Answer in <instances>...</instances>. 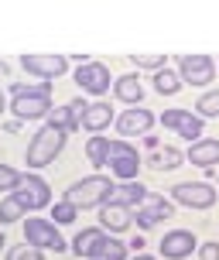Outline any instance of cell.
<instances>
[{"label":"cell","mask_w":219,"mask_h":260,"mask_svg":"<svg viewBox=\"0 0 219 260\" xmlns=\"http://www.w3.org/2000/svg\"><path fill=\"white\" fill-rule=\"evenodd\" d=\"M52 106V82H14L11 86V113L21 120L48 117Z\"/></svg>","instance_id":"cell-1"},{"label":"cell","mask_w":219,"mask_h":260,"mask_svg":"<svg viewBox=\"0 0 219 260\" xmlns=\"http://www.w3.org/2000/svg\"><path fill=\"white\" fill-rule=\"evenodd\" d=\"M65 141H69V134L58 127H48V123H41L35 134H31V141L24 147V165L27 171H38V168H48L55 157L65 151Z\"/></svg>","instance_id":"cell-2"},{"label":"cell","mask_w":219,"mask_h":260,"mask_svg":"<svg viewBox=\"0 0 219 260\" xmlns=\"http://www.w3.org/2000/svg\"><path fill=\"white\" fill-rule=\"evenodd\" d=\"M116 188V182L110 175H86L82 182H72L65 188V202H72L76 209H103L110 202V192Z\"/></svg>","instance_id":"cell-3"},{"label":"cell","mask_w":219,"mask_h":260,"mask_svg":"<svg viewBox=\"0 0 219 260\" xmlns=\"http://www.w3.org/2000/svg\"><path fill=\"white\" fill-rule=\"evenodd\" d=\"M216 58L212 55H178L175 58V72L185 86H192V89H209L212 86V79H216Z\"/></svg>","instance_id":"cell-4"},{"label":"cell","mask_w":219,"mask_h":260,"mask_svg":"<svg viewBox=\"0 0 219 260\" xmlns=\"http://www.w3.org/2000/svg\"><path fill=\"white\" fill-rule=\"evenodd\" d=\"M141 165H144V157L134 144L110 141V161H106V168H110V175H113L116 182H137Z\"/></svg>","instance_id":"cell-5"},{"label":"cell","mask_w":219,"mask_h":260,"mask_svg":"<svg viewBox=\"0 0 219 260\" xmlns=\"http://www.w3.org/2000/svg\"><path fill=\"white\" fill-rule=\"evenodd\" d=\"M24 243L35 250H55V253H62L69 243L62 240V230L55 226L52 219H41V216H31L24 222Z\"/></svg>","instance_id":"cell-6"},{"label":"cell","mask_w":219,"mask_h":260,"mask_svg":"<svg viewBox=\"0 0 219 260\" xmlns=\"http://www.w3.org/2000/svg\"><path fill=\"white\" fill-rule=\"evenodd\" d=\"M21 69H24L27 76H35L38 82H52V79H62L69 72V55L27 52V55H21Z\"/></svg>","instance_id":"cell-7"},{"label":"cell","mask_w":219,"mask_h":260,"mask_svg":"<svg viewBox=\"0 0 219 260\" xmlns=\"http://www.w3.org/2000/svg\"><path fill=\"white\" fill-rule=\"evenodd\" d=\"M76 86L82 92H89V96H103V92L113 89V76H110V65L96 62V58H89V62L76 65Z\"/></svg>","instance_id":"cell-8"},{"label":"cell","mask_w":219,"mask_h":260,"mask_svg":"<svg viewBox=\"0 0 219 260\" xmlns=\"http://www.w3.org/2000/svg\"><path fill=\"white\" fill-rule=\"evenodd\" d=\"M171 202H178L185 209H212L216 206V185L209 182H178L171 188Z\"/></svg>","instance_id":"cell-9"},{"label":"cell","mask_w":219,"mask_h":260,"mask_svg":"<svg viewBox=\"0 0 219 260\" xmlns=\"http://www.w3.org/2000/svg\"><path fill=\"white\" fill-rule=\"evenodd\" d=\"M158 117L147 110V106H130V110H123L120 117H116V134L120 137H147L151 130H154Z\"/></svg>","instance_id":"cell-10"},{"label":"cell","mask_w":219,"mask_h":260,"mask_svg":"<svg viewBox=\"0 0 219 260\" xmlns=\"http://www.w3.org/2000/svg\"><path fill=\"white\" fill-rule=\"evenodd\" d=\"M14 195L24 202L27 212H35V209H52V188H48V182H45L41 175H35V171H27L21 188Z\"/></svg>","instance_id":"cell-11"},{"label":"cell","mask_w":219,"mask_h":260,"mask_svg":"<svg viewBox=\"0 0 219 260\" xmlns=\"http://www.w3.org/2000/svg\"><path fill=\"white\" fill-rule=\"evenodd\" d=\"M161 257L165 260H185L192 257V253H199V240H195L192 230H168L165 236H161Z\"/></svg>","instance_id":"cell-12"},{"label":"cell","mask_w":219,"mask_h":260,"mask_svg":"<svg viewBox=\"0 0 219 260\" xmlns=\"http://www.w3.org/2000/svg\"><path fill=\"white\" fill-rule=\"evenodd\" d=\"M116 123V110L113 103H106V100H96V103L86 106V113H82V130H89V137H103V130Z\"/></svg>","instance_id":"cell-13"},{"label":"cell","mask_w":219,"mask_h":260,"mask_svg":"<svg viewBox=\"0 0 219 260\" xmlns=\"http://www.w3.org/2000/svg\"><path fill=\"white\" fill-rule=\"evenodd\" d=\"M147 185L144 182H116V188L110 192L106 206H120V209H141L147 202Z\"/></svg>","instance_id":"cell-14"},{"label":"cell","mask_w":219,"mask_h":260,"mask_svg":"<svg viewBox=\"0 0 219 260\" xmlns=\"http://www.w3.org/2000/svg\"><path fill=\"white\" fill-rule=\"evenodd\" d=\"M185 161L189 165H195V168H219V141H212V137H202V141H195L189 151H185Z\"/></svg>","instance_id":"cell-15"},{"label":"cell","mask_w":219,"mask_h":260,"mask_svg":"<svg viewBox=\"0 0 219 260\" xmlns=\"http://www.w3.org/2000/svg\"><path fill=\"white\" fill-rule=\"evenodd\" d=\"M106 240V230L103 226H89V230H79L76 240H72V253L82 260H92V253H96V247Z\"/></svg>","instance_id":"cell-16"},{"label":"cell","mask_w":219,"mask_h":260,"mask_svg":"<svg viewBox=\"0 0 219 260\" xmlns=\"http://www.w3.org/2000/svg\"><path fill=\"white\" fill-rule=\"evenodd\" d=\"M113 96H116V100H123L127 106H141V100H144V82L134 76V72L116 76L113 79Z\"/></svg>","instance_id":"cell-17"},{"label":"cell","mask_w":219,"mask_h":260,"mask_svg":"<svg viewBox=\"0 0 219 260\" xmlns=\"http://www.w3.org/2000/svg\"><path fill=\"white\" fill-rule=\"evenodd\" d=\"M100 226H103V230H110V236H113V233H123V230H130V226H134V209L103 206V209H100Z\"/></svg>","instance_id":"cell-18"},{"label":"cell","mask_w":219,"mask_h":260,"mask_svg":"<svg viewBox=\"0 0 219 260\" xmlns=\"http://www.w3.org/2000/svg\"><path fill=\"white\" fill-rule=\"evenodd\" d=\"M181 161H185V154H181L178 147L161 144L158 151H151V154H147V168H151V171H175Z\"/></svg>","instance_id":"cell-19"},{"label":"cell","mask_w":219,"mask_h":260,"mask_svg":"<svg viewBox=\"0 0 219 260\" xmlns=\"http://www.w3.org/2000/svg\"><path fill=\"white\" fill-rule=\"evenodd\" d=\"M48 127H58L65 130V134H72V130H79L82 123H79V113L72 110V103H62V106H55L52 113H48V120H45Z\"/></svg>","instance_id":"cell-20"},{"label":"cell","mask_w":219,"mask_h":260,"mask_svg":"<svg viewBox=\"0 0 219 260\" xmlns=\"http://www.w3.org/2000/svg\"><path fill=\"white\" fill-rule=\"evenodd\" d=\"M24 216H27V209L17 195H4L0 199V226H14V222H21Z\"/></svg>","instance_id":"cell-21"},{"label":"cell","mask_w":219,"mask_h":260,"mask_svg":"<svg viewBox=\"0 0 219 260\" xmlns=\"http://www.w3.org/2000/svg\"><path fill=\"white\" fill-rule=\"evenodd\" d=\"M127 243L120 240V236H106L103 243L96 247V253H92V260H130L127 257Z\"/></svg>","instance_id":"cell-22"},{"label":"cell","mask_w":219,"mask_h":260,"mask_svg":"<svg viewBox=\"0 0 219 260\" xmlns=\"http://www.w3.org/2000/svg\"><path fill=\"white\" fill-rule=\"evenodd\" d=\"M86 157H89L92 168H106V161H110V137H89L86 141Z\"/></svg>","instance_id":"cell-23"},{"label":"cell","mask_w":219,"mask_h":260,"mask_svg":"<svg viewBox=\"0 0 219 260\" xmlns=\"http://www.w3.org/2000/svg\"><path fill=\"white\" fill-rule=\"evenodd\" d=\"M144 212H151V216H154L158 222H165V219H171V216H175V202H171V199H165V195H147V202H144Z\"/></svg>","instance_id":"cell-24"},{"label":"cell","mask_w":219,"mask_h":260,"mask_svg":"<svg viewBox=\"0 0 219 260\" xmlns=\"http://www.w3.org/2000/svg\"><path fill=\"white\" fill-rule=\"evenodd\" d=\"M181 86H185V82L178 79L175 69H161V72H154V89L161 92V96H178Z\"/></svg>","instance_id":"cell-25"},{"label":"cell","mask_w":219,"mask_h":260,"mask_svg":"<svg viewBox=\"0 0 219 260\" xmlns=\"http://www.w3.org/2000/svg\"><path fill=\"white\" fill-rule=\"evenodd\" d=\"M195 113H199L202 120H216L219 117V89L199 92V100H195Z\"/></svg>","instance_id":"cell-26"},{"label":"cell","mask_w":219,"mask_h":260,"mask_svg":"<svg viewBox=\"0 0 219 260\" xmlns=\"http://www.w3.org/2000/svg\"><path fill=\"white\" fill-rule=\"evenodd\" d=\"M48 219H52L55 226H72V222L79 219V209L72 206V202L58 199V202H52V216H48Z\"/></svg>","instance_id":"cell-27"},{"label":"cell","mask_w":219,"mask_h":260,"mask_svg":"<svg viewBox=\"0 0 219 260\" xmlns=\"http://www.w3.org/2000/svg\"><path fill=\"white\" fill-rule=\"evenodd\" d=\"M21 182H24V175H21L17 168L0 165V199H4V195H14L17 188H21Z\"/></svg>","instance_id":"cell-28"},{"label":"cell","mask_w":219,"mask_h":260,"mask_svg":"<svg viewBox=\"0 0 219 260\" xmlns=\"http://www.w3.org/2000/svg\"><path fill=\"white\" fill-rule=\"evenodd\" d=\"M202 127H206V120L199 117V113H189L185 123H181V130H178V137L189 141V144H195V141H202Z\"/></svg>","instance_id":"cell-29"},{"label":"cell","mask_w":219,"mask_h":260,"mask_svg":"<svg viewBox=\"0 0 219 260\" xmlns=\"http://www.w3.org/2000/svg\"><path fill=\"white\" fill-rule=\"evenodd\" d=\"M189 113H192V110H178V106H171V110H165V113L158 117V123H161L165 130H175V134H178V130H181V123H185V117H189Z\"/></svg>","instance_id":"cell-30"},{"label":"cell","mask_w":219,"mask_h":260,"mask_svg":"<svg viewBox=\"0 0 219 260\" xmlns=\"http://www.w3.org/2000/svg\"><path fill=\"white\" fill-rule=\"evenodd\" d=\"M4 260H45V250H35V247H27V243H17V247L7 250Z\"/></svg>","instance_id":"cell-31"},{"label":"cell","mask_w":219,"mask_h":260,"mask_svg":"<svg viewBox=\"0 0 219 260\" xmlns=\"http://www.w3.org/2000/svg\"><path fill=\"white\" fill-rule=\"evenodd\" d=\"M134 65H137V69H147V72H161V69H168L165 55H134Z\"/></svg>","instance_id":"cell-32"},{"label":"cell","mask_w":219,"mask_h":260,"mask_svg":"<svg viewBox=\"0 0 219 260\" xmlns=\"http://www.w3.org/2000/svg\"><path fill=\"white\" fill-rule=\"evenodd\" d=\"M134 226H137V230H154L158 219L151 212H144V209H134Z\"/></svg>","instance_id":"cell-33"},{"label":"cell","mask_w":219,"mask_h":260,"mask_svg":"<svg viewBox=\"0 0 219 260\" xmlns=\"http://www.w3.org/2000/svg\"><path fill=\"white\" fill-rule=\"evenodd\" d=\"M199 260H219V243H216V240L199 243Z\"/></svg>","instance_id":"cell-34"},{"label":"cell","mask_w":219,"mask_h":260,"mask_svg":"<svg viewBox=\"0 0 219 260\" xmlns=\"http://www.w3.org/2000/svg\"><path fill=\"white\" fill-rule=\"evenodd\" d=\"M141 141H144V147H147V151H158V147H161L154 134H147V137H141Z\"/></svg>","instance_id":"cell-35"},{"label":"cell","mask_w":219,"mask_h":260,"mask_svg":"<svg viewBox=\"0 0 219 260\" xmlns=\"http://www.w3.org/2000/svg\"><path fill=\"white\" fill-rule=\"evenodd\" d=\"M130 250H134V253H144V236H134V240H130Z\"/></svg>","instance_id":"cell-36"},{"label":"cell","mask_w":219,"mask_h":260,"mask_svg":"<svg viewBox=\"0 0 219 260\" xmlns=\"http://www.w3.org/2000/svg\"><path fill=\"white\" fill-rule=\"evenodd\" d=\"M130 260H158V257H151V253H137V257H130Z\"/></svg>","instance_id":"cell-37"},{"label":"cell","mask_w":219,"mask_h":260,"mask_svg":"<svg viewBox=\"0 0 219 260\" xmlns=\"http://www.w3.org/2000/svg\"><path fill=\"white\" fill-rule=\"evenodd\" d=\"M4 243H7V236H4V230H0V250H4Z\"/></svg>","instance_id":"cell-38"},{"label":"cell","mask_w":219,"mask_h":260,"mask_svg":"<svg viewBox=\"0 0 219 260\" xmlns=\"http://www.w3.org/2000/svg\"><path fill=\"white\" fill-rule=\"evenodd\" d=\"M4 106H7V100H4V92H0V113H4Z\"/></svg>","instance_id":"cell-39"},{"label":"cell","mask_w":219,"mask_h":260,"mask_svg":"<svg viewBox=\"0 0 219 260\" xmlns=\"http://www.w3.org/2000/svg\"><path fill=\"white\" fill-rule=\"evenodd\" d=\"M216 185H219V168H216Z\"/></svg>","instance_id":"cell-40"},{"label":"cell","mask_w":219,"mask_h":260,"mask_svg":"<svg viewBox=\"0 0 219 260\" xmlns=\"http://www.w3.org/2000/svg\"><path fill=\"white\" fill-rule=\"evenodd\" d=\"M216 65H219V62H216Z\"/></svg>","instance_id":"cell-41"}]
</instances>
